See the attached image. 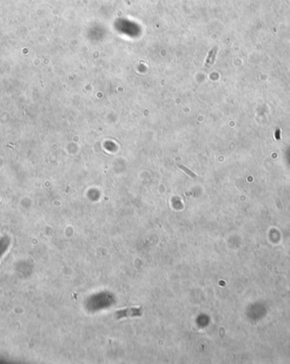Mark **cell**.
Segmentation results:
<instances>
[{"label": "cell", "instance_id": "6da1fadb", "mask_svg": "<svg viewBox=\"0 0 290 364\" xmlns=\"http://www.w3.org/2000/svg\"><path fill=\"white\" fill-rule=\"evenodd\" d=\"M216 53H217V48L216 47H214L213 48H211V50L209 52V55H208V57L206 59V61H205L206 66H210L213 65V63L215 62Z\"/></svg>", "mask_w": 290, "mask_h": 364}, {"label": "cell", "instance_id": "7a4b0ae2", "mask_svg": "<svg viewBox=\"0 0 290 364\" xmlns=\"http://www.w3.org/2000/svg\"><path fill=\"white\" fill-rule=\"evenodd\" d=\"M118 312H120V313H124V314H122V316H120V318L121 317H124V316L125 317H127V316H138V315L140 314V310L137 308H129L126 309L124 311H118Z\"/></svg>", "mask_w": 290, "mask_h": 364}, {"label": "cell", "instance_id": "3957f363", "mask_svg": "<svg viewBox=\"0 0 290 364\" xmlns=\"http://www.w3.org/2000/svg\"><path fill=\"white\" fill-rule=\"evenodd\" d=\"M178 167H179V168H181L182 170H183L186 173H188V174L190 176H192V177H196V176H196V174H194L192 171H190V170H189L188 168H187L186 166H184V165H178Z\"/></svg>", "mask_w": 290, "mask_h": 364}, {"label": "cell", "instance_id": "277c9868", "mask_svg": "<svg viewBox=\"0 0 290 364\" xmlns=\"http://www.w3.org/2000/svg\"><path fill=\"white\" fill-rule=\"evenodd\" d=\"M275 138L277 140H280L281 139V130L280 129H277L275 132Z\"/></svg>", "mask_w": 290, "mask_h": 364}]
</instances>
